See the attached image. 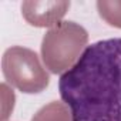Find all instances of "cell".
Listing matches in <instances>:
<instances>
[{
	"mask_svg": "<svg viewBox=\"0 0 121 121\" xmlns=\"http://www.w3.org/2000/svg\"><path fill=\"white\" fill-rule=\"evenodd\" d=\"M71 121H121V37L88 44L58 78Z\"/></svg>",
	"mask_w": 121,
	"mask_h": 121,
	"instance_id": "1",
	"label": "cell"
}]
</instances>
